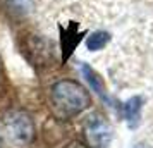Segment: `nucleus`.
I'll return each instance as SVG.
<instances>
[{
	"instance_id": "obj_7",
	"label": "nucleus",
	"mask_w": 153,
	"mask_h": 148,
	"mask_svg": "<svg viewBox=\"0 0 153 148\" xmlns=\"http://www.w3.org/2000/svg\"><path fill=\"white\" fill-rule=\"evenodd\" d=\"M141 103L143 100L139 97H132L124 103V117L127 120L129 127H136L139 124V117H141Z\"/></svg>"
},
{
	"instance_id": "obj_1",
	"label": "nucleus",
	"mask_w": 153,
	"mask_h": 148,
	"mask_svg": "<svg viewBox=\"0 0 153 148\" xmlns=\"http://www.w3.org/2000/svg\"><path fill=\"white\" fill-rule=\"evenodd\" d=\"M50 102L59 119H72L90 105L91 100L88 91L79 83L72 79H62L52 86Z\"/></svg>"
},
{
	"instance_id": "obj_8",
	"label": "nucleus",
	"mask_w": 153,
	"mask_h": 148,
	"mask_svg": "<svg viewBox=\"0 0 153 148\" xmlns=\"http://www.w3.org/2000/svg\"><path fill=\"white\" fill-rule=\"evenodd\" d=\"M110 33H107V31H95V33H91L88 36V40H86V47L90 52H97V50H102L103 47L108 45L110 42Z\"/></svg>"
},
{
	"instance_id": "obj_5",
	"label": "nucleus",
	"mask_w": 153,
	"mask_h": 148,
	"mask_svg": "<svg viewBox=\"0 0 153 148\" xmlns=\"http://www.w3.org/2000/svg\"><path fill=\"white\" fill-rule=\"evenodd\" d=\"M59 28V43H60V52H62V64L69 60V57L74 54L77 45L83 42L86 31L77 29V22L71 21L67 28H64L62 24H57Z\"/></svg>"
},
{
	"instance_id": "obj_4",
	"label": "nucleus",
	"mask_w": 153,
	"mask_h": 148,
	"mask_svg": "<svg viewBox=\"0 0 153 148\" xmlns=\"http://www.w3.org/2000/svg\"><path fill=\"white\" fill-rule=\"evenodd\" d=\"M84 133L88 138V143L95 148H105L112 140V129L107 124V120L102 115H90L84 126Z\"/></svg>"
},
{
	"instance_id": "obj_6",
	"label": "nucleus",
	"mask_w": 153,
	"mask_h": 148,
	"mask_svg": "<svg viewBox=\"0 0 153 148\" xmlns=\"http://www.w3.org/2000/svg\"><path fill=\"white\" fill-rule=\"evenodd\" d=\"M81 72H83L84 79H86V83L90 85L91 90L97 93V95H98L102 100H103V102H107V103H112L110 98H108V95H107V88H105L103 81H102V78L98 76L97 71L91 69L90 64H81Z\"/></svg>"
},
{
	"instance_id": "obj_2",
	"label": "nucleus",
	"mask_w": 153,
	"mask_h": 148,
	"mask_svg": "<svg viewBox=\"0 0 153 148\" xmlns=\"http://www.w3.org/2000/svg\"><path fill=\"white\" fill-rule=\"evenodd\" d=\"M19 47L21 52L24 54L26 60H28L33 67L40 69V67H47L52 60H53V52H52V43L40 35H24L19 40Z\"/></svg>"
},
{
	"instance_id": "obj_9",
	"label": "nucleus",
	"mask_w": 153,
	"mask_h": 148,
	"mask_svg": "<svg viewBox=\"0 0 153 148\" xmlns=\"http://www.w3.org/2000/svg\"><path fill=\"white\" fill-rule=\"evenodd\" d=\"M62 148H88L84 143H81V141H71V143H67L65 147Z\"/></svg>"
},
{
	"instance_id": "obj_3",
	"label": "nucleus",
	"mask_w": 153,
	"mask_h": 148,
	"mask_svg": "<svg viewBox=\"0 0 153 148\" xmlns=\"http://www.w3.org/2000/svg\"><path fill=\"white\" fill-rule=\"evenodd\" d=\"M5 129L9 136L17 143L28 145L35 138V124L24 110H12L5 115Z\"/></svg>"
}]
</instances>
